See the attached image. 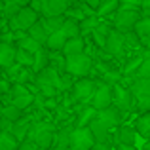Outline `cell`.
<instances>
[{
    "mask_svg": "<svg viewBox=\"0 0 150 150\" xmlns=\"http://www.w3.org/2000/svg\"><path fill=\"white\" fill-rule=\"evenodd\" d=\"M93 67V59L86 53L72 55V57H65V74L69 76H86L89 74Z\"/></svg>",
    "mask_w": 150,
    "mask_h": 150,
    "instance_id": "1",
    "label": "cell"
},
{
    "mask_svg": "<svg viewBox=\"0 0 150 150\" xmlns=\"http://www.w3.org/2000/svg\"><path fill=\"white\" fill-rule=\"evenodd\" d=\"M36 86L44 97H53L57 91H61L59 89V74L50 67L36 74Z\"/></svg>",
    "mask_w": 150,
    "mask_h": 150,
    "instance_id": "2",
    "label": "cell"
},
{
    "mask_svg": "<svg viewBox=\"0 0 150 150\" xmlns=\"http://www.w3.org/2000/svg\"><path fill=\"white\" fill-rule=\"evenodd\" d=\"M141 13L137 10H118L114 13V30L120 34L133 33V27L139 21Z\"/></svg>",
    "mask_w": 150,
    "mask_h": 150,
    "instance_id": "3",
    "label": "cell"
},
{
    "mask_svg": "<svg viewBox=\"0 0 150 150\" xmlns=\"http://www.w3.org/2000/svg\"><path fill=\"white\" fill-rule=\"evenodd\" d=\"M93 144H95V141H93L88 125L86 127H76L70 133V143H69L70 150H91Z\"/></svg>",
    "mask_w": 150,
    "mask_h": 150,
    "instance_id": "4",
    "label": "cell"
},
{
    "mask_svg": "<svg viewBox=\"0 0 150 150\" xmlns=\"http://www.w3.org/2000/svg\"><path fill=\"white\" fill-rule=\"evenodd\" d=\"M38 19H40V15L34 13L29 6H25L19 10V13L13 19H10V27L11 29H17V30H29L34 23H38Z\"/></svg>",
    "mask_w": 150,
    "mask_h": 150,
    "instance_id": "5",
    "label": "cell"
},
{
    "mask_svg": "<svg viewBox=\"0 0 150 150\" xmlns=\"http://www.w3.org/2000/svg\"><path fill=\"white\" fill-rule=\"evenodd\" d=\"M112 86L108 84H103L99 88L95 89V93H93V97L89 101H91V108L95 110V112H101V110L108 108V106H112Z\"/></svg>",
    "mask_w": 150,
    "mask_h": 150,
    "instance_id": "6",
    "label": "cell"
},
{
    "mask_svg": "<svg viewBox=\"0 0 150 150\" xmlns=\"http://www.w3.org/2000/svg\"><path fill=\"white\" fill-rule=\"evenodd\" d=\"M110 89H112V105H114V108H116L120 114L127 112V110L133 106V97H131V93H129V89L122 88L120 84H116Z\"/></svg>",
    "mask_w": 150,
    "mask_h": 150,
    "instance_id": "7",
    "label": "cell"
},
{
    "mask_svg": "<svg viewBox=\"0 0 150 150\" xmlns=\"http://www.w3.org/2000/svg\"><path fill=\"white\" fill-rule=\"evenodd\" d=\"M70 8V0H44L40 15L42 17H57L65 15V11Z\"/></svg>",
    "mask_w": 150,
    "mask_h": 150,
    "instance_id": "8",
    "label": "cell"
},
{
    "mask_svg": "<svg viewBox=\"0 0 150 150\" xmlns=\"http://www.w3.org/2000/svg\"><path fill=\"white\" fill-rule=\"evenodd\" d=\"M97 86L93 80H78L76 84H72V97L76 101H89L95 93Z\"/></svg>",
    "mask_w": 150,
    "mask_h": 150,
    "instance_id": "9",
    "label": "cell"
},
{
    "mask_svg": "<svg viewBox=\"0 0 150 150\" xmlns=\"http://www.w3.org/2000/svg\"><path fill=\"white\" fill-rule=\"evenodd\" d=\"M125 48V38H124V34H120V33H116V30H110V34L105 38V46H103V50L106 51V53H110V55H120L122 51H124Z\"/></svg>",
    "mask_w": 150,
    "mask_h": 150,
    "instance_id": "10",
    "label": "cell"
},
{
    "mask_svg": "<svg viewBox=\"0 0 150 150\" xmlns=\"http://www.w3.org/2000/svg\"><path fill=\"white\" fill-rule=\"evenodd\" d=\"M95 120H99L106 129H112V127H118V124L122 120V114L114 106H108V108H105V110L95 114Z\"/></svg>",
    "mask_w": 150,
    "mask_h": 150,
    "instance_id": "11",
    "label": "cell"
},
{
    "mask_svg": "<svg viewBox=\"0 0 150 150\" xmlns=\"http://www.w3.org/2000/svg\"><path fill=\"white\" fill-rule=\"evenodd\" d=\"M88 129H89V133H91L93 141H95L97 144H106V143H108V129H106L99 120L93 118V120L89 122Z\"/></svg>",
    "mask_w": 150,
    "mask_h": 150,
    "instance_id": "12",
    "label": "cell"
},
{
    "mask_svg": "<svg viewBox=\"0 0 150 150\" xmlns=\"http://www.w3.org/2000/svg\"><path fill=\"white\" fill-rule=\"evenodd\" d=\"M137 133L129 125H122L116 129V144H125V146H135Z\"/></svg>",
    "mask_w": 150,
    "mask_h": 150,
    "instance_id": "13",
    "label": "cell"
},
{
    "mask_svg": "<svg viewBox=\"0 0 150 150\" xmlns=\"http://www.w3.org/2000/svg\"><path fill=\"white\" fill-rule=\"evenodd\" d=\"M65 42H67L65 34H63L61 30H57V33H51V34H48L44 48L48 50L50 53H59V51L63 50V46H65Z\"/></svg>",
    "mask_w": 150,
    "mask_h": 150,
    "instance_id": "14",
    "label": "cell"
},
{
    "mask_svg": "<svg viewBox=\"0 0 150 150\" xmlns=\"http://www.w3.org/2000/svg\"><path fill=\"white\" fill-rule=\"evenodd\" d=\"M84 40H82V36L78 38H70V40L65 42V46H63L61 50V55L63 57H72V55H80L84 53Z\"/></svg>",
    "mask_w": 150,
    "mask_h": 150,
    "instance_id": "15",
    "label": "cell"
},
{
    "mask_svg": "<svg viewBox=\"0 0 150 150\" xmlns=\"http://www.w3.org/2000/svg\"><path fill=\"white\" fill-rule=\"evenodd\" d=\"M13 59H15L13 44H2V42H0V70L2 69H11Z\"/></svg>",
    "mask_w": 150,
    "mask_h": 150,
    "instance_id": "16",
    "label": "cell"
},
{
    "mask_svg": "<svg viewBox=\"0 0 150 150\" xmlns=\"http://www.w3.org/2000/svg\"><path fill=\"white\" fill-rule=\"evenodd\" d=\"M30 124H33V122H30L29 118H21V120H17V122H13V124H11L10 133H11V135H13L17 141H19V143H21V141H25L27 133H29Z\"/></svg>",
    "mask_w": 150,
    "mask_h": 150,
    "instance_id": "17",
    "label": "cell"
},
{
    "mask_svg": "<svg viewBox=\"0 0 150 150\" xmlns=\"http://www.w3.org/2000/svg\"><path fill=\"white\" fill-rule=\"evenodd\" d=\"M48 67H50V51L42 46V48L33 55V69H34V72L38 74L44 69H48Z\"/></svg>",
    "mask_w": 150,
    "mask_h": 150,
    "instance_id": "18",
    "label": "cell"
},
{
    "mask_svg": "<svg viewBox=\"0 0 150 150\" xmlns=\"http://www.w3.org/2000/svg\"><path fill=\"white\" fill-rule=\"evenodd\" d=\"M38 23L42 25V29H44L46 33L51 34V33L61 30L63 23H65V15H57V17H40V19H38Z\"/></svg>",
    "mask_w": 150,
    "mask_h": 150,
    "instance_id": "19",
    "label": "cell"
},
{
    "mask_svg": "<svg viewBox=\"0 0 150 150\" xmlns=\"http://www.w3.org/2000/svg\"><path fill=\"white\" fill-rule=\"evenodd\" d=\"M135 133L137 137H143V139H148L150 137V112H143L139 118L135 120Z\"/></svg>",
    "mask_w": 150,
    "mask_h": 150,
    "instance_id": "20",
    "label": "cell"
},
{
    "mask_svg": "<svg viewBox=\"0 0 150 150\" xmlns=\"http://www.w3.org/2000/svg\"><path fill=\"white\" fill-rule=\"evenodd\" d=\"M15 50H21V51H25V53H29V55H34L38 50L42 48L40 44H36V42L33 40V38H29L25 34L23 38H19V40H15V46H13Z\"/></svg>",
    "mask_w": 150,
    "mask_h": 150,
    "instance_id": "21",
    "label": "cell"
},
{
    "mask_svg": "<svg viewBox=\"0 0 150 150\" xmlns=\"http://www.w3.org/2000/svg\"><path fill=\"white\" fill-rule=\"evenodd\" d=\"M70 133H72L70 127H63V129H59L57 133H53V146L51 148H69Z\"/></svg>",
    "mask_w": 150,
    "mask_h": 150,
    "instance_id": "22",
    "label": "cell"
},
{
    "mask_svg": "<svg viewBox=\"0 0 150 150\" xmlns=\"http://www.w3.org/2000/svg\"><path fill=\"white\" fill-rule=\"evenodd\" d=\"M95 11H97V15H99V17H108V15H114L118 11V0H101Z\"/></svg>",
    "mask_w": 150,
    "mask_h": 150,
    "instance_id": "23",
    "label": "cell"
},
{
    "mask_svg": "<svg viewBox=\"0 0 150 150\" xmlns=\"http://www.w3.org/2000/svg\"><path fill=\"white\" fill-rule=\"evenodd\" d=\"M133 30H135L133 34H135L139 40L148 38V36H150V17H139V21L135 23Z\"/></svg>",
    "mask_w": 150,
    "mask_h": 150,
    "instance_id": "24",
    "label": "cell"
},
{
    "mask_svg": "<svg viewBox=\"0 0 150 150\" xmlns=\"http://www.w3.org/2000/svg\"><path fill=\"white\" fill-rule=\"evenodd\" d=\"M61 33L65 34V38H67V40H70V38H78V36H82L78 23H76V21H70V19H65V23H63V27H61Z\"/></svg>",
    "mask_w": 150,
    "mask_h": 150,
    "instance_id": "25",
    "label": "cell"
},
{
    "mask_svg": "<svg viewBox=\"0 0 150 150\" xmlns=\"http://www.w3.org/2000/svg\"><path fill=\"white\" fill-rule=\"evenodd\" d=\"M29 38H33L36 44H40V46H44L46 44V38H48V33H46L44 29H42V25L40 23H34L33 27L29 29V34H27Z\"/></svg>",
    "mask_w": 150,
    "mask_h": 150,
    "instance_id": "26",
    "label": "cell"
},
{
    "mask_svg": "<svg viewBox=\"0 0 150 150\" xmlns=\"http://www.w3.org/2000/svg\"><path fill=\"white\" fill-rule=\"evenodd\" d=\"M19 141L10 131H0V150H17Z\"/></svg>",
    "mask_w": 150,
    "mask_h": 150,
    "instance_id": "27",
    "label": "cell"
},
{
    "mask_svg": "<svg viewBox=\"0 0 150 150\" xmlns=\"http://www.w3.org/2000/svg\"><path fill=\"white\" fill-rule=\"evenodd\" d=\"M0 118L8 120L10 124H13V122H17V120H21V118H23V112H21L19 108H15V106H11V105H6V106L2 108Z\"/></svg>",
    "mask_w": 150,
    "mask_h": 150,
    "instance_id": "28",
    "label": "cell"
},
{
    "mask_svg": "<svg viewBox=\"0 0 150 150\" xmlns=\"http://www.w3.org/2000/svg\"><path fill=\"white\" fill-rule=\"evenodd\" d=\"M133 76H135V80H150V59H141Z\"/></svg>",
    "mask_w": 150,
    "mask_h": 150,
    "instance_id": "29",
    "label": "cell"
},
{
    "mask_svg": "<svg viewBox=\"0 0 150 150\" xmlns=\"http://www.w3.org/2000/svg\"><path fill=\"white\" fill-rule=\"evenodd\" d=\"M33 103H34V97H33V93H29V95H23V97H15V99H11L10 105L15 106V108H19L23 112V108H29Z\"/></svg>",
    "mask_w": 150,
    "mask_h": 150,
    "instance_id": "30",
    "label": "cell"
},
{
    "mask_svg": "<svg viewBox=\"0 0 150 150\" xmlns=\"http://www.w3.org/2000/svg\"><path fill=\"white\" fill-rule=\"evenodd\" d=\"M97 17H93V15H86L84 19H82L80 23H78V27H80V33H88V30H93L97 27Z\"/></svg>",
    "mask_w": 150,
    "mask_h": 150,
    "instance_id": "31",
    "label": "cell"
},
{
    "mask_svg": "<svg viewBox=\"0 0 150 150\" xmlns=\"http://www.w3.org/2000/svg\"><path fill=\"white\" fill-rule=\"evenodd\" d=\"M13 63H19V65H29V67H33V55H29V53H25V51H21V50H15V59H13Z\"/></svg>",
    "mask_w": 150,
    "mask_h": 150,
    "instance_id": "32",
    "label": "cell"
},
{
    "mask_svg": "<svg viewBox=\"0 0 150 150\" xmlns=\"http://www.w3.org/2000/svg\"><path fill=\"white\" fill-rule=\"evenodd\" d=\"M19 10H21V6H17V4H6V6H4V15L13 19L15 15L19 13Z\"/></svg>",
    "mask_w": 150,
    "mask_h": 150,
    "instance_id": "33",
    "label": "cell"
},
{
    "mask_svg": "<svg viewBox=\"0 0 150 150\" xmlns=\"http://www.w3.org/2000/svg\"><path fill=\"white\" fill-rule=\"evenodd\" d=\"M95 110H93V108H86L84 110V114H82V118H80V125H78V127H86V122H91L93 120V118H95Z\"/></svg>",
    "mask_w": 150,
    "mask_h": 150,
    "instance_id": "34",
    "label": "cell"
},
{
    "mask_svg": "<svg viewBox=\"0 0 150 150\" xmlns=\"http://www.w3.org/2000/svg\"><path fill=\"white\" fill-rule=\"evenodd\" d=\"M17 150H38V148H36V144H34L33 141L25 139V141H21V143L17 144Z\"/></svg>",
    "mask_w": 150,
    "mask_h": 150,
    "instance_id": "35",
    "label": "cell"
},
{
    "mask_svg": "<svg viewBox=\"0 0 150 150\" xmlns=\"http://www.w3.org/2000/svg\"><path fill=\"white\" fill-rule=\"evenodd\" d=\"M42 4H44V0H29V8L34 11V13H38V15H40Z\"/></svg>",
    "mask_w": 150,
    "mask_h": 150,
    "instance_id": "36",
    "label": "cell"
},
{
    "mask_svg": "<svg viewBox=\"0 0 150 150\" xmlns=\"http://www.w3.org/2000/svg\"><path fill=\"white\" fill-rule=\"evenodd\" d=\"M10 82H6V80H0V95H8L10 93Z\"/></svg>",
    "mask_w": 150,
    "mask_h": 150,
    "instance_id": "37",
    "label": "cell"
},
{
    "mask_svg": "<svg viewBox=\"0 0 150 150\" xmlns=\"http://www.w3.org/2000/svg\"><path fill=\"white\" fill-rule=\"evenodd\" d=\"M139 63H141V61H129V65L125 67V74H131V72H135V69L139 67Z\"/></svg>",
    "mask_w": 150,
    "mask_h": 150,
    "instance_id": "38",
    "label": "cell"
},
{
    "mask_svg": "<svg viewBox=\"0 0 150 150\" xmlns=\"http://www.w3.org/2000/svg\"><path fill=\"white\" fill-rule=\"evenodd\" d=\"M101 0H84V4L89 8V10H97V6H99Z\"/></svg>",
    "mask_w": 150,
    "mask_h": 150,
    "instance_id": "39",
    "label": "cell"
},
{
    "mask_svg": "<svg viewBox=\"0 0 150 150\" xmlns=\"http://www.w3.org/2000/svg\"><path fill=\"white\" fill-rule=\"evenodd\" d=\"M0 2H4V6H6V4H17V6H21V8H25V4H27V0H0Z\"/></svg>",
    "mask_w": 150,
    "mask_h": 150,
    "instance_id": "40",
    "label": "cell"
},
{
    "mask_svg": "<svg viewBox=\"0 0 150 150\" xmlns=\"http://www.w3.org/2000/svg\"><path fill=\"white\" fill-rule=\"evenodd\" d=\"M114 150H139L137 146H125V144H116Z\"/></svg>",
    "mask_w": 150,
    "mask_h": 150,
    "instance_id": "41",
    "label": "cell"
},
{
    "mask_svg": "<svg viewBox=\"0 0 150 150\" xmlns=\"http://www.w3.org/2000/svg\"><path fill=\"white\" fill-rule=\"evenodd\" d=\"M143 150H150V143L146 141V143H144V146H143Z\"/></svg>",
    "mask_w": 150,
    "mask_h": 150,
    "instance_id": "42",
    "label": "cell"
},
{
    "mask_svg": "<svg viewBox=\"0 0 150 150\" xmlns=\"http://www.w3.org/2000/svg\"><path fill=\"white\" fill-rule=\"evenodd\" d=\"M2 108H4V103L0 101V114H2Z\"/></svg>",
    "mask_w": 150,
    "mask_h": 150,
    "instance_id": "43",
    "label": "cell"
},
{
    "mask_svg": "<svg viewBox=\"0 0 150 150\" xmlns=\"http://www.w3.org/2000/svg\"><path fill=\"white\" fill-rule=\"evenodd\" d=\"M51 150H70V148H51Z\"/></svg>",
    "mask_w": 150,
    "mask_h": 150,
    "instance_id": "44",
    "label": "cell"
},
{
    "mask_svg": "<svg viewBox=\"0 0 150 150\" xmlns=\"http://www.w3.org/2000/svg\"><path fill=\"white\" fill-rule=\"evenodd\" d=\"M76 2H84V0H76Z\"/></svg>",
    "mask_w": 150,
    "mask_h": 150,
    "instance_id": "45",
    "label": "cell"
},
{
    "mask_svg": "<svg viewBox=\"0 0 150 150\" xmlns=\"http://www.w3.org/2000/svg\"><path fill=\"white\" fill-rule=\"evenodd\" d=\"M0 15H2V11H0Z\"/></svg>",
    "mask_w": 150,
    "mask_h": 150,
    "instance_id": "46",
    "label": "cell"
}]
</instances>
